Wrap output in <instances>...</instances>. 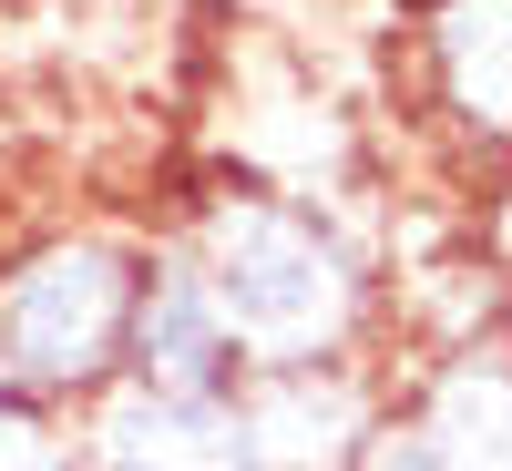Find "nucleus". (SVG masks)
Masks as SVG:
<instances>
[{
    "label": "nucleus",
    "mask_w": 512,
    "mask_h": 471,
    "mask_svg": "<svg viewBox=\"0 0 512 471\" xmlns=\"http://www.w3.org/2000/svg\"><path fill=\"white\" fill-rule=\"evenodd\" d=\"M185 267L205 277V308L236 338L246 379L328 369V359H349V338L369 328V277H359V256L318 226V205L226 195V205H205Z\"/></svg>",
    "instance_id": "f257e3e1"
},
{
    "label": "nucleus",
    "mask_w": 512,
    "mask_h": 471,
    "mask_svg": "<svg viewBox=\"0 0 512 471\" xmlns=\"http://www.w3.org/2000/svg\"><path fill=\"white\" fill-rule=\"evenodd\" d=\"M144 256L154 246L103 236V226H72L11 256L0 267V390H21L41 410L103 400L123 379V318H134Z\"/></svg>",
    "instance_id": "f03ea898"
},
{
    "label": "nucleus",
    "mask_w": 512,
    "mask_h": 471,
    "mask_svg": "<svg viewBox=\"0 0 512 471\" xmlns=\"http://www.w3.org/2000/svg\"><path fill=\"white\" fill-rule=\"evenodd\" d=\"M349 471H502V349H441L410 379V400H390L359 431Z\"/></svg>",
    "instance_id": "7ed1b4c3"
},
{
    "label": "nucleus",
    "mask_w": 512,
    "mask_h": 471,
    "mask_svg": "<svg viewBox=\"0 0 512 471\" xmlns=\"http://www.w3.org/2000/svg\"><path fill=\"white\" fill-rule=\"evenodd\" d=\"M431 62H441V113L492 154L502 144V0H451L431 21Z\"/></svg>",
    "instance_id": "20e7f679"
}]
</instances>
